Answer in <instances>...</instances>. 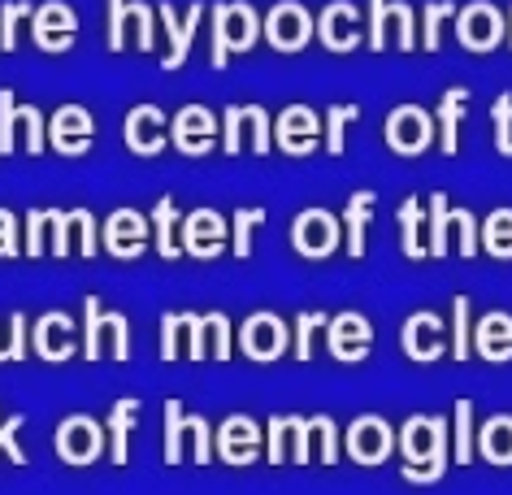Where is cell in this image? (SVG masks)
Returning a JSON list of instances; mask_svg holds the SVG:
<instances>
[{"instance_id":"cell-1","label":"cell","mask_w":512,"mask_h":495,"mask_svg":"<svg viewBox=\"0 0 512 495\" xmlns=\"http://www.w3.org/2000/svg\"><path fill=\"white\" fill-rule=\"evenodd\" d=\"M400 474L408 482H439L447 474V426L439 417H408L400 430Z\"/></svg>"},{"instance_id":"cell-2","label":"cell","mask_w":512,"mask_h":495,"mask_svg":"<svg viewBox=\"0 0 512 495\" xmlns=\"http://www.w3.org/2000/svg\"><path fill=\"white\" fill-rule=\"evenodd\" d=\"M256 35H261V18H256L252 5L243 0H230V5L213 9V48H209V66L226 70L235 53H252Z\"/></svg>"},{"instance_id":"cell-3","label":"cell","mask_w":512,"mask_h":495,"mask_svg":"<svg viewBox=\"0 0 512 495\" xmlns=\"http://www.w3.org/2000/svg\"><path fill=\"white\" fill-rule=\"evenodd\" d=\"M105 339H109V352L118 361H131V326L118 309H105L96 296L83 300V357L87 361H100L105 357Z\"/></svg>"},{"instance_id":"cell-4","label":"cell","mask_w":512,"mask_h":495,"mask_svg":"<svg viewBox=\"0 0 512 495\" xmlns=\"http://www.w3.org/2000/svg\"><path fill=\"white\" fill-rule=\"evenodd\" d=\"M456 40L465 53H495L508 40V18L486 0H473L456 14Z\"/></svg>"},{"instance_id":"cell-5","label":"cell","mask_w":512,"mask_h":495,"mask_svg":"<svg viewBox=\"0 0 512 495\" xmlns=\"http://www.w3.org/2000/svg\"><path fill=\"white\" fill-rule=\"evenodd\" d=\"M434 135H439V122H434V113L417 109V105H400L387 113V148L395 157H421Z\"/></svg>"},{"instance_id":"cell-6","label":"cell","mask_w":512,"mask_h":495,"mask_svg":"<svg viewBox=\"0 0 512 495\" xmlns=\"http://www.w3.org/2000/svg\"><path fill=\"white\" fill-rule=\"evenodd\" d=\"M339 244H343V226L335 222L330 209H304L300 218L291 222V248H296L304 261H326Z\"/></svg>"},{"instance_id":"cell-7","label":"cell","mask_w":512,"mask_h":495,"mask_svg":"<svg viewBox=\"0 0 512 495\" xmlns=\"http://www.w3.org/2000/svg\"><path fill=\"white\" fill-rule=\"evenodd\" d=\"M261 35L278 53H304L309 40L317 35V22L309 18V9H304L300 0H283V5H274L270 18L261 22Z\"/></svg>"},{"instance_id":"cell-8","label":"cell","mask_w":512,"mask_h":495,"mask_svg":"<svg viewBox=\"0 0 512 495\" xmlns=\"http://www.w3.org/2000/svg\"><path fill=\"white\" fill-rule=\"evenodd\" d=\"M31 40L48 57L70 53L74 40H79V18L70 14V5H61V0H48V5H40L31 14Z\"/></svg>"},{"instance_id":"cell-9","label":"cell","mask_w":512,"mask_h":495,"mask_svg":"<svg viewBox=\"0 0 512 495\" xmlns=\"http://www.w3.org/2000/svg\"><path fill=\"white\" fill-rule=\"evenodd\" d=\"M326 348H330V357L343 365L365 361L369 348H374V326H369V317H361L356 309L335 313L326 322Z\"/></svg>"},{"instance_id":"cell-10","label":"cell","mask_w":512,"mask_h":495,"mask_svg":"<svg viewBox=\"0 0 512 495\" xmlns=\"http://www.w3.org/2000/svg\"><path fill=\"white\" fill-rule=\"evenodd\" d=\"M178 244H183V252H187V257H196V261L222 257V248L230 244V231H226L222 213H213V209H191V213H183Z\"/></svg>"},{"instance_id":"cell-11","label":"cell","mask_w":512,"mask_h":495,"mask_svg":"<svg viewBox=\"0 0 512 495\" xmlns=\"http://www.w3.org/2000/svg\"><path fill=\"white\" fill-rule=\"evenodd\" d=\"M48 144H53L61 157H87L96 144V118L83 105H61L48 122Z\"/></svg>"},{"instance_id":"cell-12","label":"cell","mask_w":512,"mask_h":495,"mask_svg":"<svg viewBox=\"0 0 512 495\" xmlns=\"http://www.w3.org/2000/svg\"><path fill=\"white\" fill-rule=\"evenodd\" d=\"M170 144L183 152V157H209L213 144H217V122L204 105H183L170 118Z\"/></svg>"},{"instance_id":"cell-13","label":"cell","mask_w":512,"mask_h":495,"mask_svg":"<svg viewBox=\"0 0 512 495\" xmlns=\"http://www.w3.org/2000/svg\"><path fill=\"white\" fill-rule=\"evenodd\" d=\"M395 22V40H400V53H413L417 48V31H413V9L404 0H369V27H365V40L374 53H387V27Z\"/></svg>"},{"instance_id":"cell-14","label":"cell","mask_w":512,"mask_h":495,"mask_svg":"<svg viewBox=\"0 0 512 495\" xmlns=\"http://www.w3.org/2000/svg\"><path fill=\"white\" fill-rule=\"evenodd\" d=\"M274 144L287 152V157H313L317 144H322V122H317V113L313 109H304V105H291L278 113V122H274Z\"/></svg>"},{"instance_id":"cell-15","label":"cell","mask_w":512,"mask_h":495,"mask_svg":"<svg viewBox=\"0 0 512 495\" xmlns=\"http://www.w3.org/2000/svg\"><path fill=\"white\" fill-rule=\"evenodd\" d=\"M139 31V53H152L157 27H152V5L148 0H109V53L126 48V31Z\"/></svg>"},{"instance_id":"cell-16","label":"cell","mask_w":512,"mask_h":495,"mask_svg":"<svg viewBox=\"0 0 512 495\" xmlns=\"http://www.w3.org/2000/svg\"><path fill=\"white\" fill-rule=\"evenodd\" d=\"M100 452H105V435H100V426L92 422V417L74 413V417L61 422V430H57V456L66 465H74V469L96 465Z\"/></svg>"},{"instance_id":"cell-17","label":"cell","mask_w":512,"mask_h":495,"mask_svg":"<svg viewBox=\"0 0 512 495\" xmlns=\"http://www.w3.org/2000/svg\"><path fill=\"white\" fill-rule=\"evenodd\" d=\"M239 348H243V357H252V361H261V365H270V361H278L287 352V326L278 322L274 313H252L248 322L239 326Z\"/></svg>"},{"instance_id":"cell-18","label":"cell","mask_w":512,"mask_h":495,"mask_svg":"<svg viewBox=\"0 0 512 495\" xmlns=\"http://www.w3.org/2000/svg\"><path fill=\"white\" fill-rule=\"evenodd\" d=\"M100 244L109 248V257L118 261H139L148 252V222L135 209L109 213V222L100 226Z\"/></svg>"},{"instance_id":"cell-19","label":"cell","mask_w":512,"mask_h":495,"mask_svg":"<svg viewBox=\"0 0 512 495\" xmlns=\"http://www.w3.org/2000/svg\"><path fill=\"white\" fill-rule=\"evenodd\" d=\"M348 456L352 461H361V465H382L387 456L395 452V430L382 422V417L374 413H365V417H356L352 430H348Z\"/></svg>"},{"instance_id":"cell-20","label":"cell","mask_w":512,"mask_h":495,"mask_svg":"<svg viewBox=\"0 0 512 495\" xmlns=\"http://www.w3.org/2000/svg\"><path fill=\"white\" fill-rule=\"evenodd\" d=\"M14 126H31V135H27V152L31 157H40L44 152V113L40 109H31V105H14V92H0V157H9L14 152Z\"/></svg>"},{"instance_id":"cell-21","label":"cell","mask_w":512,"mask_h":495,"mask_svg":"<svg viewBox=\"0 0 512 495\" xmlns=\"http://www.w3.org/2000/svg\"><path fill=\"white\" fill-rule=\"evenodd\" d=\"M261 430H256V422L252 417H243V413H235V417H226L222 422V430H217V439H213V452L222 456L226 465H252L256 456H261L265 448H261Z\"/></svg>"},{"instance_id":"cell-22","label":"cell","mask_w":512,"mask_h":495,"mask_svg":"<svg viewBox=\"0 0 512 495\" xmlns=\"http://www.w3.org/2000/svg\"><path fill=\"white\" fill-rule=\"evenodd\" d=\"M122 139L135 157H157V152L170 144V122H165V113L157 105H135L131 118H126Z\"/></svg>"},{"instance_id":"cell-23","label":"cell","mask_w":512,"mask_h":495,"mask_svg":"<svg viewBox=\"0 0 512 495\" xmlns=\"http://www.w3.org/2000/svg\"><path fill=\"white\" fill-rule=\"evenodd\" d=\"M317 35H322V44L330 53H352V48H361V9L348 5V0H335V5H326V14L317 18Z\"/></svg>"},{"instance_id":"cell-24","label":"cell","mask_w":512,"mask_h":495,"mask_svg":"<svg viewBox=\"0 0 512 495\" xmlns=\"http://www.w3.org/2000/svg\"><path fill=\"white\" fill-rule=\"evenodd\" d=\"M183 326H187V335H191V344H187V357L191 361H204L209 357V330H213V357L217 361H230V322H226V313L217 317V313H183Z\"/></svg>"},{"instance_id":"cell-25","label":"cell","mask_w":512,"mask_h":495,"mask_svg":"<svg viewBox=\"0 0 512 495\" xmlns=\"http://www.w3.org/2000/svg\"><path fill=\"white\" fill-rule=\"evenodd\" d=\"M66 335H70V317L66 313H44L40 322H35V330H31V348L40 352L48 365H61V361H70L74 352H79V344L66 339Z\"/></svg>"},{"instance_id":"cell-26","label":"cell","mask_w":512,"mask_h":495,"mask_svg":"<svg viewBox=\"0 0 512 495\" xmlns=\"http://www.w3.org/2000/svg\"><path fill=\"white\" fill-rule=\"evenodd\" d=\"M157 18H161V27L170 31V53H165V61H161V70H178L187 61V53H191V40H196V27H200V18H204V5H191L187 9V22L174 14L170 5H161L157 9Z\"/></svg>"},{"instance_id":"cell-27","label":"cell","mask_w":512,"mask_h":495,"mask_svg":"<svg viewBox=\"0 0 512 495\" xmlns=\"http://www.w3.org/2000/svg\"><path fill=\"white\" fill-rule=\"evenodd\" d=\"M473 348L482 361H512V313H486L478 330H473Z\"/></svg>"},{"instance_id":"cell-28","label":"cell","mask_w":512,"mask_h":495,"mask_svg":"<svg viewBox=\"0 0 512 495\" xmlns=\"http://www.w3.org/2000/svg\"><path fill=\"white\" fill-rule=\"evenodd\" d=\"M469 113V87H447L439 109H434V122H439V148L443 157H456L460 148V118Z\"/></svg>"},{"instance_id":"cell-29","label":"cell","mask_w":512,"mask_h":495,"mask_svg":"<svg viewBox=\"0 0 512 495\" xmlns=\"http://www.w3.org/2000/svg\"><path fill=\"white\" fill-rule=\"evenodd\" d=\"M135 422H139V400L122 396L109 409V456H113V465L131 461V430H135Z\"/></svg>"},{"instance_id":"cell-30","label":"cell","mask_w":512,"mask_h":495,"mask_svg":"<svg viewBox=\"0 0 512 495\" xmlns=\"http://www.w3.org/2000/svg\"><path fill=\"white\" fill-rule=\"evenodd\" d=\"M374 192H352L348 196V222H343V244H348V257L361 261L365 257V231H369V218H374Z\"/></svg>"},{"instance_id":"cell-31","label":"cell","mask_w":512,"mask_h":495,"mask_svg":"<svg viewBox=\"0 0 512 495\" xmlns=\"http://www.w3.org/2000/svg\"><path fill=\"white\" fill-rule=\"evenodd\" d=\"M469 209H456V205H447V196L443 192H434L430 196V205H426V218H430V257H447V231H452V226L465 218Z\"/></svg>"},{"instance_id":"cell-32","label":"cell","mask_w":512,"mask_h":495,"mask_svg":"<svg viewBox=\"0 0 512 495\" xmlns=\"http://www.w3.org/2000/svg\"><path fill=\"white\" fill-rule=\"evenodd\" d=\"M178 222H183V213H178L174 196H161L157 205H152V231H157V252H161L165 261L183 257V244H178V235H174Z\"/></svg>"},{"instance_id":"cell-33","label":"cell","mask_w":512,"mask_h":495,"mask_svg":"<svg viewBox=\"0 0 512 495\" xmlns=\"http://www.w3.org/2000/svg\"><path fill=\"white\" fill-rule=\"evenodd\" d=\"M478 452L491 465H512V417H491L478 435Z\"/></svg>"},{"instance_id":"cell-34","label":"cell","mask_w":512,"mask_h":495,"mask_svg":"<svg viewBox=\"0 0 512 495\" xmlns=\"http://www.w3.org/2000/svg\"><path fill=\"white\" fill-rule=\"evenodd\" d=\"M478 244L491 252L495 261H512V209H495L491 218L478 226Z\"/></svg>"},{"instance_id":"cell-35","label":"cell","mask_w":512,"mask_h":495,"mask_svg":"<svg viewBox=\"0 0 512 495\" xmlns=\"http://www.w3.org/2000/svg\"><path fill=\"white\" fill-rule=\"evenodd\" d=\"M421 213H426V205H421V196H408L404 200V209H400V248H404V257L408 261H421V257H430L426 244H421Z\"/></svg>"},{"instance_id":"cell-36","label":"cell","mask_w":512,"mask_h":495,"mask_svg":"<svg viewBox=\"0 0 512 495\" xmlns=\"http://www.w3.org/2000/svg\"><path fill=\"white\" fill-rule=\"evenodd\" d=\"M261 226H265V209H261V205L235 213V226H230V252H235L239 261L252 257V235L261 231Z\"/></svg>"},{"instance_id":"cell-37","label":"cell","mask_w":512,"mask_h":495,"mask_svg":"<svg viewBox=\"0 0 512 495\" xmlns=\"http://www.w3.org/2000/svg\"><path fill=\"white\" fill-rule=\"evenodd\" d=\"M183 430H187V409L170 400L165 404V465H183Z\"/></svg>"},{"instance_id":"cell-38","label":"cell","mask_w":512,"mask_h":495,"mask_svg":"<svg viewBox=\"0 0 512 495\" xmlns=\"http://www.w3.org/2000/svg\"><path fill=\"white\" fill-rule=\"evenodd\" d=\"M31 14H35L31 0H5L0 5V53H14L18 48V22Z\"/></svg>"},{"instance_id":"cell-39","label":"cell","mask_w":512,"mask_h":495,"mask_svg":"<svg viewBox=\"0 0 512 495\" xmlns=\"http://www.w3.org/2000/svg\"><path fill=\"white\" fill-rule=\"evenodd\" d=\"M361 118V105H330L326 109V152L330 157H343L348 144H343V126Z\"/></svg>"},{"instance_id":"cell-40","label":"cell","mask_w":512,"mask_h":495,"mask_svg":"<svg viewBox=\"0 0 512 495\" xmlns=\"http://www.w3.org/2000/svg\"><path fill=\"white\" fill-rule=\"evenodd\" d=\"M330 322L326 309H313V313H300L296 317V361H313V335Z\"/></svg>"},{"instance_id":"cell-41","label":"cell","mask_w":512,"mask_h":495,"mask_svg":"<svg viewBox=\"0 0 512 495\" xmlns=\"http://www.w3.org/2000/svg\"><path fill=\"white\" fill-rule=\"evenodd\" d=\"M456 465H469L473 461V404L469 400H456Z\"/></svg>"},{"instance_id":"cell-42","label":"cell","mask_w":512,"mask_h":495,"mask_svg":"<svg viewBox=\"0 0 512 495\" xmlns=\"http://www.w3.org/2000/svg\"><path fill=\"white\" fill-rule=\"evenodd\" d=\"M491 122H495V148L504 157H512V96H495Z\"/></svg>"},{"instance_id":"cell-43","label":"cell","mask_w":512,"mask_h":495,"mask_svg":"<svg viewBox=\"0 0 512 495\" xmlns=\"http://www.w3.org/2000/svg\"><path fill=\"white\" fill-rule=\"evenodd\" d=\"M456 5L452 0H434V5H426V27H421V48L426 53H439V22L452 18Z\"/></svg>"},{"instance_id":"cell-44","label":"cell","mask_w":512,"mask_h":495,"mask_svg":"<svg viewBox=\"0 0 512 495\" xmlns=\"http://www.w3.org/2000/svg\"><path fill=\"white\" fill-rule=\"evenodd\" d=\"M22 426H27V413H14L9 422L0 417V456H9L14 465H27V452L18 448V430Z\"/></svg>"},{"instance_id":"cell-45","label":"cell","mask_w":512,"mask_h":495,"mask_svg":"<svg viewBox=\"0 0 512 495\" xmlns=\"http://www.w3.org/2000/svg\"><path fill=\"white\" fill-rule=\"evenodd\" d=\"M452 313H456V330H452V357L465 361L473 344H469V296H456L452 300Z\"/></svg>"},{"instance_id":"cell-46","label":"cell","mask_w":512,"mask_h":495,"mask_svg":"<svg viewBox=\"0 0 512 495\" xmlns=\"http://www.w3.org/2000/svg\"><path fill=\"white\" fill-rule=\"evenodd\" d=\"M27 313H14L9 317V344H0V361H22L27 357Z\"/></svg>"},{"instance_id":"cell-47","label":"cell","mask_w":512,"mask_h":495,"mask_svg":"<svg viewBox=\"0 0 512 495\" xmlns=\"http://www.w3.org/2000/svg\"><path fill=\"white\" fill-rule=\"evenodd\" d=\"M187 430H191V439H196V448H191L196 465H209L213 461V430H209V422H204L200 413H187Z\"/></svg>"},{"instance_id":"cell-48","label":"cell","mask_w":512,"mask_h":495,"mask_svg":"<svg viewBox=\"0 0 512 495\" xmlns=\"http://www.w3.org/2000/svg\"><path fill=\"white\" fill-rule=\"evenodd\" d=\"M48 222H53V252L57 257H70V231H74V222H79V209H70V213H57V209H48Z\"/></svg>"},{"instance_id":"cell-49","label":"cell","mask_w":512,"mask_h":495,"mask_svg":"<svg viewBox=\"0 0 512 495\" xmlns=\"http://www.w3.org/2000/svg\"><path fill=\"white\" fill-rule=\"evenodd\" d=\"M178 326H183V313H165V322H161V361H178Z\"/></svg>"},{"instance_id":"cell-50","label":"cell","mask_w":512,"mask_h":495,"mask_svg":"<svg viewBox=\"0 0 512 495\" xmlns=\"http://www.w3.org/2000/svg\"><path fill=\"white\" fill-rule=\"evenodd\" d=\"M5 257H18V222L9 209H0V261Z\"/></svg>"},{"instance_id":"cell-51","label":"cell","mask_w":512,"mask_h":495,"mask_svg":"<svg viewBox=\"0 0 512 495\" xmlns=\"http://www.w3.org/2000/svg\"><path fill=\"white\" fill-rule=\"evenodd\" d=\"M44 226H48V213L35 209L27 218V257H40L44 252Z\"/></svg>"},{"instance_id":"cell-52","label":"cell","mask_w":512,"mask_h":495,"mask_svg":"<svg viewBox=\"0 0 512 495\" xmlns=\"http://www.w3.org/2000/svg\"><path fill=\"white\" fill-rule=\"evenodd\" d=\"M283 435H287V417H274V422H270V448H265V456H270L274 465H283V461H287Z\"/></svg>"},{"instance_id":"cell-53","label":"cell","mask_w":512,"mask_h":495,"mask_svg":"<svg viewBox=\"0 0 512 495\" xmlns=\"http://www.w3.org/2000/svg\"><path fill=\"white\" fill-rule=\"evenodd\" d=\"M317 435H322V461L335 465L339 461V430H335V422H330L326 413H322V430H317Z\"/></svg>"}]
</instances>
